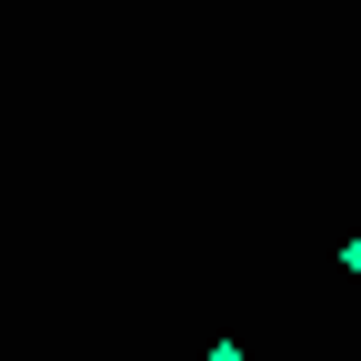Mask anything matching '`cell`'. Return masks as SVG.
Masks as SVG:
<instances>
[{
    "mask_svg": "<svg viewBox=\"0 0 361 361\" xmlns=\"http://www.w3.org/2000/svg\"><path fill=\"white\" fill-rule=\"evenodd\" d=\"M211 361H251V351H211Z\"/></svg>",
    "mask_w": 361,
    "mask_h": 361,
    "instance_id": "obj_1",
    "label": "cell"
},
{
    "mask_svg": "<svg viewBox=\"0 0 361 361\" xmlns=\"http://www.w3.org/2000/svg\"><path fill=\"white\" fill-rule=\"evenodd\" d=\"M351 281H361V241H351Z\"/></svg>",
    "mask_w": 361,
    "mask_h": 361,
    "instance_id": "obj_2",
    "label": "cell"
}]
</instances>
